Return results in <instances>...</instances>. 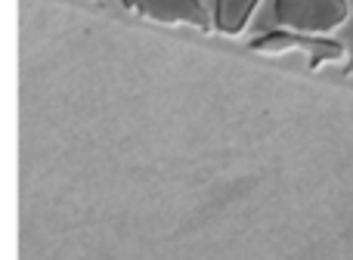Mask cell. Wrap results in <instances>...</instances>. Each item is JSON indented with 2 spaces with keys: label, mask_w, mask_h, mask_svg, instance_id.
<instances>
[{
  "label": "cell",
  "mask_w": 353,
  "mask_h": 260,
  "mask_svg": "<svg viewBox=\"0 0 353 260\" xmlns=\"http://www.w3.org/2000/svg\"><path fill=\"white\" fill-rule=\"evenodd\" d=\"M276 22L298 34L323 37L350 19L347 0H276Z\"/></svg>",
  "instance_id": "1"
},
{
  "label": "cell",
  "mask_w": 353,
  "mask_h": 260,
  "mask_svg": "<svg viewBox=\"0 0 353 260\" xmlns=\"http://www.w3.org/2000/svg\"><path fill=\"white\" fill-rule=\"evenodd\" d=\"M254 53L263 56H285V53H304L310 68H323L332 62H344L347 50L335 41H325V37H313V34H298V31H273V34H263L257 41L248 43Z\"/></svg>",
  "instance_id": "2"
},
{
  "label": "cell",
  "mask_w": 353,
  "mask_h": 260,
  "mask_svg": "<svg viewBox=\"0 0 353 260\" xmlns=\"http://www.w3.org/2000/svg\"><path fill=\"white\" fill-rule=\"evenodd\" d=\"M124 6L165 25H192L201 31L211 28V16L201 0H124Z\"/></svg>",
  "instance_id": "3"
},
{
  "label": "cell",
  "mask_w": 353,
  "mask_h": 260,
  "mask_svg": "<svg viewBox=\"0 0 353 260\" xmlns=\"http://www.w3.org/2000/svg\"><path fill=\"white\" fill-rule=\"evenodd\" d=\"M257 3H261V0H217V6H214V28L230 37L242 34L245 25L254 16Z\"/></svg>",
  "instance_id": "4"
}]
</instances>
